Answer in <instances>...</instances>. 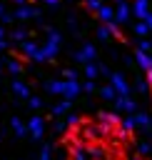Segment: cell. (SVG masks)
I'll return each mask as SVG.
<instances>
[{"mask_svg":"<svg viewBox=\"0 0 152 160\" xmlns=\"http://www.w3.org/2000/svg\"><path fill=\"white\" fill-rule=\"evenodd\" d=\"M147 85H150V98H152V68H147Z\"/></svg>","mask_w":152,"mask_h":160,"instance_id":"cell-1","label":"cell"}]
</instances>
